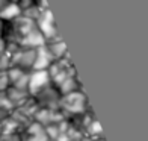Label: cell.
Wrapping results in <instances>:
<instances>
[{
    "label": "cell",
    "mask_w": 148,
    "mask_h": 141,
    "mask_svg": "<svg viewBox=\"0 0 148 141\" xmlns=\"http://www.w3.org/2000/svg\"><path fill=\"white\" fill-rule=\"evenodd\" d=\"M59 109L68 117V120L71 117H76V115H80V114H85V112L91 111L88 97H86L83 88L60 96Z\"/></svg>",
    "instance_id": "1"
},
{
    "label": "cell",
    "mask_w": 148,
    "mask_h": 141,
    "mask_svg": "<svg viewBox=\"0 0 148 141\" xmlns=\"http://www.w3.org/2000/svg\"><path fill=\"white\" fill-rule=\"evenodd\" d=\"M47 73H49V77H50V84L55 86V88H58L66 77H70L73 75H77L76 68H74V65L71 62L70 53L65 58L53 62L49 68H47Z\"/></svg>",
    "instance_id": "2"
},
{
    "label": "cell",
    "mask_w": 148,
    "mask_h": 141,
    "mask_svg": "<svg viewBox=\"0 0 148 141\" xmlns=\"http://www.w3.org/2000/svg\"><path fill=\"white\" fill-rule=\"evenodd\" d=\"M35 52H36V49H24V47H15V49H12L11 52H8L9 67H17V68L30 71L33 61H35Z\"/></svg>",
    "instance_id": "3"
},
{
    "label": "cell",
    "mask_w": 148,
    "mask_h": 141,
    "mask_svg": "<svg viewBox=\"0 0 148 141\" xmlns=\"http://www.w3.org/2000/svg\"><path fill=\"white\" fill-rule=\"evenodd\" d=\"M35 24H36L38 30L42 33V37L45 38V41H51V39L60 37V33L56 28V23H55V17H53L50 9L41 11L39 17L35 20Z\"/></svg>",
    "instance_id": "4"
},
{
    "label": "cell",
    "mask_w": 148,
    "mask_h": 141,
    "mask_svg": "<svg viewBox=\"0 0 148 141\" xmlns=\"http://www.w3.org/2000/svg\"><path fill=\"white\" fill-rule=\"evenodd\" d=\"M36 105L39 108H49V109H59V102H60V93L58 88H55L53 85H49L47 88H44L39 94H36L35 97Z\"/></svg>",
    "instance_id": "5"
},
{
    "label": "cell",
    "mask_w": 148,
    "mask_h": 141,
    "mask_svg": "<svg viewBox=\"0 0 148 141\" xmlns=\"http://www.w3.org/2000/svg\"><path fill=\"white\" fill-rule=\"evenodd\" d=\"M50 84V77L47 70H39V71H30L29 73V82H27V93L30 97H35L44 88H47Z\"/></svg>",
    "instance_id": "6"
},
{
    "label": "cell",
    "mask_w": 148,
    "mask_h": 141,
    "mask_svg": "<svg viewBox=\"0 0 148 141\" xmlns=\"http://www.w3.org/2000/svg\"><path fill=\"white\" fill-rule=\"evenodd\" d=\"M64 120H68V117L60 109H49V108H39L33 117V122L39 123L41 126H49L53 123H60Z\"/></svg>",
    "instance_id": "7"
},
{
    "label": "cell",
    "mask_w": 148,
    "mask_h": 141,
    "mask_svg": "<svg viewBox=\"0 0 148 141\" xmlns=\"http://www.w3.org/2000/svg\"><path fill=\"white\" fill-rule=\"evenodd\" d=\"M20 141H50L45 133L44 126L36 122H32L27 126H24L18 133Z\"/></svg>",
    "instance_id": "8"
},
{
    "label": "cell",
    "mask_w": 148,
    "mask_h": 141,
    "mask_svg": "<svg viewBox=\"0 0 148 141\" xmlns=\"http://www.w3.org/2000/svg\"><path fill=\"white\" fill-rule=\"evenodd\" d=\"M29 73L30 71L17 68V67H9V68L6 70V76H8V80H9V86H14V88L27 91Z\"/></svg>",
    "instance_id": "9"
},
{
    "label": "cell",
    "mask_w": 148,
    "mask_h": 141,
    "mask_svg": "<svg viewBox=\"0 0 148 141\" xmlns=\"http://www.w3.org/2000/svg\"><path fill=\"white\" fill-rule=\"evenodd\" d=\"M55 62L51 53L49 52L47 46H41L38 47L36 52H35V61H33V65H32V70L30 71H39V70H47L49 67Z\"/></svg>",
    "instance_id": "10"
},
{
    "label": "cell",
    "mask_w": 148,
    "mask_h": 141,
    "mask_svg": "<svg viewBox=\"0 0 148 141\" xmlns=\"http://www.w3.org/2000/svg\"><path fill=\"white\" fill-rule=\"evenodd\" d=\"M47 41L42 37V33L38 30V28H35L33 30H30L27 35L23 39H20V43L17 44V47H24V49H38V47L44 46Z\"/></svg>",
    "instance_id": "11"
},
{
    "label": "cell",
    "mask_w": 148,
    "mask_h": 141,
    "mask_svg": "<svg viewBox=\"0 0 148 141\" xmlns=\"http://www.w3.org/2000/svg\"><path fill=\"white\" fill-rule=\"evenodd\" d=\"M45 46H47V49H49V52L51 53V56H53L55 61H59V59H62V58H65L66 55H68L66 44L64 43L62 37L55 38V39H51V41H47Z\"/></svg>",
    "instance_id": "12"
},
{
    "label": "cell",
    "mask_w": 148,
    "mask_h": 141,
    "mask_svg": "<svg viewBox=\"0 0 148 141\" xmlns=\"http://www.w3.org/2000/svg\"><path fill=\"white\" fill-rule=\"evenodd\" d=\"M5 93H6V97L9 99L11 105L14 106V109L18 108V106H21L26 100L30 99L29 93L26 91V90H18V88H14V86H9V88L6 90Z\"/></svg>",
    "instance_id": "13"
},
{
    "label": "cell",
    "mask_w": 148,
    "mask_h": 141,
    "mask_svg": "<svg viewBox=\"0 0 148 141\" xmlns=\"http://www.w3.org/2000/svg\"><path fill=\"white\" fill-rule=\"evenodd\" d=\"M20 15H21V9L18 8L17 3H12V2H9L5 8L0 9V21L2 23H9L12 20L18 18Z\"/></svg>",
    "instance_id": "14"
},
{
    "label": "cell",
    "mask_w": 148,
    "mask_h": 141,
    "mask_svg": "<svg viewBox=\"0 0 148 141\" xmlns=\"http://www.w3.org/2000/svg\"><path fill=\"white\" fill-rule=\"evenodd\" d=\"M82 88H83V86L80 85L77 75H73V76H70V77H66L64 82L58 86V91L60 93V96H64V94H68V93L82 90Z\"/></svg>",
    "instance_id": "15"
},
{
    "label": "cell",
    "mask_w": 148,
    "mask_h": 141,
    "mask_svg": "<svg viewBox=\"0 0 148 141\" xmlns=\"http://www.w3.org/2000/svg\"><path fill=\"white\" fill-rule=\"evenodd\" d=\"M85 137H89V138H104L103 135V129H101V124H100V122L94 117L89 124L86 126L85 129Z\"/></svg>",
    "instance_id": "16"
},
{
    "label": "cell",
    "mask_w": 148,
    "mask_h": 141,
    "mask_svg": "<svg viewBox=\"0 0 148 141\" xmlns=\"http://www.w3.org/2000/svg\"><path fill=\"white\" fill-rule=\"evenodd\" d=\"M0 109H3L8 114H11L12 111H14V106L11 105L9 99L6 97V93H0Z\"/></svg>",
    "instance_id": "17"
},
{
    "label": "cell",
    "mask_w": 148,
    "mask_h": 141,
    "mask_svg": "<svg viewBox=\"0 0 148 141\" xmlns=\"http://www.w3.org/2000/svg\"><path fill=\"white\" fill-rule=\"evenodd\" d=\"M8 68H9V55L5 53V55L0 56V75H3Z\"/></svg>",
    "instance_id": "18"
},
{
    "label": "cell",
    "mask_w": 148,
    "mask_h": 141,
    "mask_svg": "<svg viewBox=\"0 0 148 141\" xmlns=\"http://www.w3.org/2000/svg\"><path fill=\"white\" fill-rule=\"evenodd\" d=\"M17 5H18V8L21 9V14H23L24 11H27L32 6H35V0H18Z\"/></svg>",
    "instance_id": "19"
},
{
    "label": "cell",
    "mask_w": 148,
    "mask_h": 141,
    "mask_svg": "<svg viewBox=\"0 0 148 141\" xmlns=\"http://www.w3.org/2000/svg\"><path fill=\"white\" fill-rule=\"evenodd\" d=\"M8 88H9V80H8V76H6V71H5L3 75H0V93H5Z\"/></svg>",
    "instance_id": "20"
},
{
    "label": "cell",
    "mask_w": 148,
    "mask_h": 141,
    "mask_svg": "<svg viewBox=\"0 0 148 141\" xmlns=\"http://www.w3.org/2000/svg\"><path fill=\"white\" fill-rule=\"evenodd\" d=\"M6 50H8V43H6V39L3 37V30L0 32V56L5 55Z\"/></svg>",
    "instance_id": "21"
},
{
    "label": "cell",
    "mask_w": 148,
    "mask_h": 141,
    "mask_svg": "<svg viewBox=\"0 0 148 141\" xmlns=\"http://www.w3.org/2000/svg\"><path fill=\"white\" fill-rule=\"evenodd\" d=\"M0 141H20V137H18V133H11V135L0 133Z\"/></svg>",
    "instance_id": "22"
},
{
    "label": "cell",
    "mask_w": 148,
    "mask_h": 141,
    "mask_svg": "<svg viewBox=\"0 0 148 141\" xmlns=\"http://www.w3.org/2000/svg\"><path fill=\"white\" fill-rule=\"evenodd\" d=\"M82 141H106L104 138H89V137H83Z\"/></svg>",
    "instance_id": "23"
},
{
    "label": "cell",
    "mask_w": 148,
    "mask_h": 141,
    "mask_svg": "<svg viewBox=\"0 0 148 141\" xmlns=\"http://www.w3.org/2000/svg\"><path fill=\"white\" fill-rule=\"evenodd\" d=\"M8 3H9V0H0V9L5 8V6L8 5Z\"/></svg>",
    "instance_id": "24"
},
{
    "label": "cell",
    "mask_w": 148,
    "mask_h": 141,
    "mask_svg": "<svg viewBox=\"0 0 148 141\" xmlns=\"http://www.w3.org/2000/svg\"><path fill=\"white\" fill-rule=\"evenodd\" d=\"M2 30H3V23L0 21V32H2Z\"/></svg>",
    "instance_id": "25"
},
{
    "label": "cell",
    "mask_w": 148,
    "mask_h": 141,
    "mask_svg": "<svg viewBox=\"0 0 148 141\" xmlns=\"http://www.w3.org/2000/svg\"><path fill=\"white\" fill-rule=\"evenodd\" d=\"M9 2H12V3H17V2H18V0H9Z\"/></svg>",
    "instance_id": "26"
}]
</instances>
